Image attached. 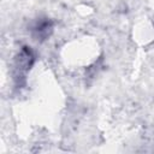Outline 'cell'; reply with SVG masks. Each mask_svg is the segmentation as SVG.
<instances>
[{
    "mask_svg": "<svg viewBox=\"0 0 154 154\" xmlns=\"http://www.w3.org/2000/svg\"><path fill=\"white\" fill-rule=\"evenodd\" d=\"M34 60H35V55L32 53V51L30 49V47H26L24 46L22 49H20V53L18 54V58H17V76L16 78L20 79V78H25L28 71L31 69L32 64H34Z\"/></svg>",
    "mask_w": 154,
    "mask_h": 154,
    "instance_id": "1",
    "label": "cell"
},
{
    "mask_svg": "<svg viewBox=\"0 0 154 154\" xmlns=\"http://www.w3.org/2000/svg\"><path fill=\"white\" fill-rule=\"evenodd\" d=\"M52 31H53V20H51L49 18H38L31 26L32 36L40 41L48 38Z\"/></svg>",
    "mask_w": 154,
    "mask_h": 154,
    "instance_id": "2",
    "label": "cell"
}]
</instances>
